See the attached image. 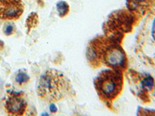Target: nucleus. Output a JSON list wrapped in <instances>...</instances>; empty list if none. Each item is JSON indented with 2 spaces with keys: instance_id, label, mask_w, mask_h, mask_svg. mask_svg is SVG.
<instances>
[{
  "instance_id": "nucleus-1",
  "label": "nucleus",
  "mask_w": 155,
  "mask_h": 116,
  "mask_svg": "<svg viewBox=\"0 0 155 116\" xmlns=\"http://www.w3.org/2000/svg\"><path fill=\"white\" fill-rule=\"evenodd\" d=\"M87 56L92 64L99 65L102 63L117 70L123 69L126 64L125 53L115 40L99 38L92 40L88 48Z\"/></svg>"
},
{
  "instance_id": "nucleus-2",
  "label": "nucleus",
  "mask_w": 155,
  "mask_h": 116,
  "mask_svg": "<svg viewBox=\"0 0 155 116\" xmlns=\"http://www.w3.org/2000/svg\"><path fill=\"white\" fill-rule=\"evenodd\" d=\"M37 94L48 102H56L69 95L71 90L70 81L60 71L50 69L40 77L37 83Z\"/></svg>"
},
{
  "instance_id": "nucleus-3",
  "label": "nucleus",
  "mask_w": 155,
  "mask_h": 116,
  "mask_svg": "<svg viewBox=\"0 0 155 116\" xmlns=\"http://www.w3.org/2000/svg\"><path fill=\"white\" fill-rule=\"evenodd\" d=\"M99 96L104 101H112L119 95L123 88V75L117 70H105L95 80Z\"/></svg>"
},
{
  "instance_id": "nucleus-4",
  "label": "nucleus",
  "mask_w": 155,
  "mask_h": 116,
  "mask_svg": "<svg viewBox=\"0 0 155 116\" xmlns=\"http://www.w3.org/2000/svg\"><path fill=\"white\" fill-rule=\"evenodd\" d=\"M24 12L21 0H0V18L2 19H18Z\"/></svg>"
},
{
  "instance_id": "nucleus-5",
  "label": "nucleus",
  "mask_w": 155,
  "mask_h": 116,
  "mask_svg": "<svg viewBox=\"0 0 155 116\" xmlns=\"http://www.w3.org/2000/svg\"><path fill=\"white\" fill-rule=\"evenodd\" d=\"M26 102L19 93L12 92L6 101V109L9 115H22L26 109Z\"/></svg>"
},
{
  "instance_id": "nucleus-6",
  "label": "nucleus",
  "mask_w": 155,
  "mask_h": 116,
  "mask_svg": "<svg viewBox=\"0 0 155 116\" xmlns=\"http://www.w3.org/2000/svg\"><path fill=\"white\" fill-rule=\"evenodd\" d=\"M56 8H57L58 15L61 17L65 16L68 14V11H69V6H68V3L64 1H60V2H57Z\"/></svg>"
},
{
  "instance_id": "nucleus-7",
  "label": "nucleus",
  "mask_w": 155,
  "mask_h": 116,
  "mask_svg": "<svg viewBox=\"0 0 155 116\" xmlns=\"http://www.w3.org/2000/svg\"><path fill=\"white\" fill-rule=\"evenodd\" d=\"M30 80V77L28 76L26 72L24 71H19L17 73L16 76L15 80L17 84H19V85L25 84Z\"/></svg>"
},
{
  "instance_id": "nucleus-8",
  "label": "nucleus",
  "mask_w": 155,
  "mask_h": 116,
  "mask_svg": "<svg viewBox=\"0 0 155 116\" xmlns=\"http://www.w3.org/2000/svg\"><path fill=\"white\" fill-rule=\"evenodd\" d=\"M16 27L13 23H7L3 27V32L6 36H10L15 32Z\"/></svg>"
},
{
  "instance_id": "nucleus-9",
  "label": "nucleus",
  "mask_w": 155,
  "mask_h": 116,
  "mask_svg": "<svg viewBox=\"0 0 155 116\" xmlns=\"http://www.w3.org/2000/svg\"><path fill=\"white\" fill-rule=\"evenodd\" d=\"M143 84H144V85L145 87H147L148 88H151L154 85V80L151 78H147L144 80Z\"/></svg>"
},
{
  "instance_id": "nucleus-10",
  "label": "nucleus",
  "mask_w": 155,
  "mask_h": 116,
  "mask_svg": "<svg viewBox=\"0 0 155 116\" xmlns=\"http://www.w3.org/2000/svg\"><path fill=\"white\" fill-rule=\"evenodd\" d=\"M51 111L52 112H55L56 111H57V108H56L55 105H54V104H52L51 105Z\"/></svg>"
},
{
  "instance_id": "nucleus-11",
  "label": "nucleus",
  "mask_w": 155,
  "mask_h": 116,
  "mask_svg": "<svg viewBox=\"0 0 155 116\" xmlns=\"http://www.w3.org/2000/svg\"><path fill=\"white\" fill-rule=\"evenodd\" d=\"M3 47V43H2V42L0 40V50Z\"/></svg>"
}]
</instances>
